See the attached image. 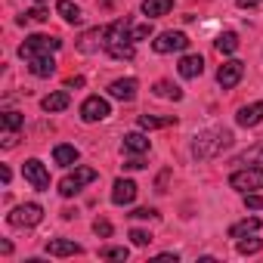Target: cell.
Segmentation results:
<instances>
[{
	"instance_id": "83f0119b",
	"label": "cell",
	"mask_w": 263,
	"mask_h": 263,
	"mask_svg": "<svg viewBox=\"0 0 263 263\" xmlns=\"http://www.w3.org/2000/svg\"><path fill=\"white\" fill-rule=\"evenodd\" d=\"M99 257H102V260H127V257H130V251H127V248H121V245H108V248H102V251H99Z\"/></svg>"
},
{
	"instance_id": "e575fe53",
	"label": "cell",
	"mask_w": 263,
	"mask_h": 263,
	"mask_svg": "<svg viewBox=\"0 0 263 263\" xmlns=\"http://www.w3.org/2000/svg\"><path fill=\"white\" fill-rule=\"evenodd\" d=\"M130 217H134V220H155V217H158V214H155V211H152V208H137V211H134V214H130Z\"/></svg>"
},
{
	"instance_id": "d6986e66",
	"label": "cell",
	"mask_w": 263,
	"mask_h": 263,
	"mask_svg": "<svg viewBox=\"0 0 263 263\" xmlns=\"http://www.w3.org/2000/svg\"><path fill=\"white\" fill-rule=\"evenodd\" d=\"M232 164H238V167H251V164H263V143H254L251 149H245L241 155H235V158H232Z\"/></svg>"
},
{
	"instance_id": "d590c367",
	"label": "cell",
	"mask_w": 263,
	"mask_h": 263,
	"mask_svg": "<svg viewBox=\"0 0 263 263\" xmlns=\"http://www.w3.org/2000/svg\"><path fill=\"white\" fill-rule=\"evenodd\" d=\"M149 34H152V25H149V22H146V25H137V28H134V44H137V41H146Z\"/></svg>"
},
{
	"instance_id": "9a60e30c",
	"label": "cell",
	"mask_w": 263,
	"mask_h": 263,
	"mask_svg": "<svg viewBox=\"0 0 263 263\" xmlns=\"http://www.w3.org/2000/svg\"><path fill=\"white\" fill-rule=\"evenodd\" d=\"M84 248L78 245V241H71V238H50L47 241V254L50 257H74V254H81Z\"/></svg>"
},
{
	"instance_id": "5b68a950",
	"label": "cell",
	"mask_w": 263,
	"mask_h": 263,
	"mask_svg": "<svg viewBox=\"0 0 263 263\" xmlns=\"http://www.w3.org/2000/svg\"><path fill=\"white\" fill-rule=\"evenodd\" d=\"M96 177H99L96 167H84V164H81V167H74L68 177H62V183H59V195H62V198H71V195H78L87 183H93Z\"/></svg>"
},
{
	"instance_id": "7402d4cb",
	"label": "cell",
	"mask_w": 263,
	"mask_h": 263,
	"mask_svg": "<svg viewBox=\"0 0 263 263\" xmlns=\"http://www.w3.org/2000/svg\"><path fill=\"white\" fill-rule=\"evenodd\" d=\"M56 13L68 22V25H81L84 22V13H81V7H74L71 4V0H59V4H56Z\"/></svg>"
},
{
	"instance_id": "f546056e",
	"label": "cell",
	"mask_w": 263,
	"mask_h": 263,
	"mask_svg": "<svg viewBox=\"0 0 263 263\" xmlns=\"http://www.w3.org/2000/svg\"><path fill=\"white\" fill-rule=\"evenodd\" d=\"M260 248H263V241H260V238H254V235L238 238V254H257Z\"/></svg>"
},
{
	"instance_id": "d6a6232c",
	"label": "cell",
	"mask_w": 263,
	"mask_h": 263,
	"mask_svg": "<svg viewBox=\"0 0 263 263\" xmlns=\"http://www.w3.org/2000/svg\"><path fill=\"white\" fill-rule=\"evenodd\" d=\"M93 232H96V235H99V238H111V223H108V220H102V217H99V220H96V223H93Z\"/></svg>"
},
{
	"instance_id": "2e32d148",
	"label": "cell",
	"mask_w": 263,
	"mask_h": 263,
	"mask_svg": "<svg viewBox=\"0 0 263 263\" xmlns=\"http://www.w3.org/2000/svg\"><path fill=\"white\" fill-rule=\"evenodd\" d=\"M177 71H180V78L192 81V78H198V74L204 71V59H201V56H183L180 65H177Z\"/></svg>"
},
{
	"instance_id": "52a82bcc",
	"label": "cell",
	"mask_w": 263,
	"mask_h": 263,
	"mask_svg": "<svg viewBox=\"0 0 263 263\" xmlns=\"http://www.w3.org/2000/svg\"><path fill=\"white\" fill-rule=\"evenodd\" d=\"M189 47V37L183 31H161L155 41H152V50L155 53H180Z\"/></svg>"
},
{
	"instance_id": "603a6c76",
	"label": "cell",
	"mask_w": 263,
	"mask_h": 263,
	"mask_svg": "<svg viewBox=\"0 0 263 263\" xmlns=\"http://www.w3.org/2000/svg\"><path fill=\"white\" fill-rule=\"evenodd\" d=\"M68 90H56V93H50V96H44V102H41V108L44 111H62V108H68Z\"/></svg>"
},
{
	"instance_id": "484cf974",
	"label": "cell",
	"mask_w": 263,
	"mask_h": 263,
	"mask_svg": "<svg viewBox=\"0 0 263 263\" xmlns=\"http://www.w3.org/2000/svg\"><path fill=\"white\" fill-rule=\"evenodd\" d=\"M152 93H155L158 99H174V102L183 99V90H180L177 84H171V81H158V84L152 87Z\"/></svg>"
},
{
	"instance_id": "f1b7e54d",
	"label": "cell",
	"mask_w": 263,
	"mask_h": 263,
	"mask_svg": "<svg viewBox=\"0 0 263 263\" xmlns=\"http://www.w3.org/2000/svg\"><path fill=\"white\" fill-rule=\"evenodd\" d=\"M25 124V118L19 111H4V130H10V134H16V130Z\"/></svg>"
},
{
	"instance_id": "ba28073f",
	"label": "cell",
	"mask_w": 263,
	"mask_h": 263,
	"mask_svg": "<svg viewBox=\"0 0 263 263\" xmlns=\"http://www.w3.org/2000/svg\"><path fill=\"white\" fill-rule=\"evenodd\" d=\"M108 115H111V105H108V99H102V96H87L84 105H81V118H84L87 124L105 121Z\"/></svg>"
},
{
	"instance_id": "3957f363",
	"label": "cell",
	"mask_w": 263,
	"mask_h": 263,
	"mask_svg": "<svg viewBox=\"0 0 263 263\" xmlns=\"http://www.w3.org/2000/svg\"><path fill=\"white\" fill-rule=\"evenodd\" d=\"M229 186L235 189V192H257V189H263V167H257V164H251V167H238V171H232L229 174Z\"/></svg>"
},
{
	"instance_id": "b9f144b4",
	"label": "cell",
	"mask_w": 263,
	"mask_h": 263,
	"mask_svg": "<svg viewBox=\"0 0 263 263\" xmlns=\"http://www.w3.org/2000/svg\"><path fill=\"white\" fill-rule=\"evenodd\" d=\"M37 4H44V0H37Z\"/></svg>"
},
{
	"instance_id": "4dcf8cb0",
	"label": "cell",
	"mask_w": 263,
	"mask_h": 263,
	"mask_svg": "<svg viewBox=\"0 0 263 263\" xmlns=\"http://www.w3.org/2000/svg\"><path fill=\"white\" fill-rule=\"evenodd\" d=\"M50 13L44 10V7H34L31 13H25V16H19V25H28V22H44Z\"/></svg>"
},
{
	"instance_id": "6da1fadb",
	"label": "cell",
	"mask_w": 263,
	"mask_h": 263,
	"mask_svg": "<svg viewBox=\"0 0 263 263\" xmlns=\"http://www.w3.org/2000/svg\"><path fill=\"white\" fill-rule=\"evenodd\" d=\"M102 50L111 56V59H134L137 47H134V25H130V19H115L108 28H105V44Z\"/></svg>"
},
{
	"instance_id": "d4e9b609",
	"label": "cell",
	"mask_w": 263,
	"mask_h": 263,
	"mask_svg": "<svg viewBox=\"0 0 263 263\" xmlns=\"http://www.w3.org/2000/svg\"><path fill=\"white\" fill-rule=\"evenodd\" d=\"M124 152H134V155L149 152V137L146 134H127L124 137Z\"/></svg>"
},
{
	"instance_id": "836d02e7",
	"label": "cell",
	"mask_w": 263,
	"mask_h": 263,
	"mask_svg": "<svg viewBox=\"0 0 263 263\" xmlns=\"http://www.w3.org/2000/svg\"><path fill=\"white\" fill-rule=\"evenodd\" d=\"M245 204H248L251 211H263V195H257V192H245Z\"/></svg>"
},
{
	"instance_id": "ab89813d",
	"label": "cell",
	"mask_w": 263,
	"mask_h": 263,
	"mask_svg": "<svg viewBox=\"0 0 263 263\" xmlns=\"http://www.w3.org/2000/svg\"><path fill=\"white\" fill-rule=\"evenodd\" d=\"M0 180H4V183H10V180H13V174H10V167H0Z\"/></svg>"
},
{
	"instance_id": "4fadbf2b",
	"label": "cell",
	"mask_w": 263,
	"mask_h": 263,
	"mask_svg": "<svg viewBox=\"0 0 263 263\" xmlns=\"http://www.w3.org/2000/svg\"><path fill=\"white\" fill-rule=\"evenodd\" d=\"M263 121V102H251V105H241L235 111V124L238 127H257Z\"/></svg>"
},
{
	"instance_id": "4316f807",
	"label": "cell",
	"mask_w": 263,
	"mask_h": 263,
	"mask_svg": "<svg viewBox=\"0 0 263 263\" xmlns=\"http://www.w3.org/2000/svg\"><path fill=\"white\" fill-rule=\"evenodd\" d=\"M217 50H220L223 56L235 53V50H238V34H235V31H223V34L217 37Z\"/></svg>"
},
{
	"instance_id": "7a4b0ae2",
	"label": "cell",
	"mask_w": 263,
	"mask_h": 263,
	"mask_svg": "<svg viewBox=\"0 0 263 263\" xmlns=\"http://www.w3.org/2000/svg\"><path fill=\"white\" fill-rule=\"evenodd\" d=\"M232 143H235V137H232V130H226V127L201 130V134L192 140V155H195L198 161H211V158L223 155Z\"/></svg>"
},
{
	"instance_id": "74e56055",
	"label": "cell",
	"mask_w": 263,
	"mask_h": 263,
	"mask_svg": "<svg viewBox=\"0 0 263 263\" xmlns=\"http://www.w3.org/2000/svg\"><path fill=\"white\" fill-rule=\"evenodd\" d=\"M235 4H238L241 10H254L257 4H263V0H235Z\"/></svg>"
},
{
	"instance_id": "cb8c5ba5",
	"label": "cell",
	"mask_w": 263,
	"mask_h": 263,
	"mask_svg": "<svg viewBox=\"0 0 263 263\" xmlns=\"http://www.w3.org/2000/svg\"><path fill=\"white\" fill-rule=\"evenodd\" d=\"M171 124H177V115H140L143 130H158V127H171Z\"/></svg>"
},
{
	"instance_id": "8992f818",
	"label": "cell",
	"mask_w": 263,
	"mask_h": 263,
	"mask_svg": "<svg viewBox=\"0 0 263 263\" xmlns=\"http://www.w3.org/2000/svg\"><path fill=\"white\" fill-rule=\"evenodd\" d=\"M41 220H44V208H41V204H34V201H28V204H19V208H13V211L7 214V223H10V226H16V229L37 226Z\"/></svg>"
},
{
	"instance_id": "30bf717a",
	"label": "cell",
	"mask_w": 263,
	"mask_h": 263,
	"mask_svg": "<svg viewBox=\"0 0 263 263\" xmlns=\"http://www.w3.org/2000/svg\"><path fill=\"white\" fill-rule=\"evenodd\" d=\"M241 74H245V62L229 59V62H223V65L217 68V84H220L223 90H232V87L241 81Z\"/></svg>"
},
{
	"instance_id": "f35d334b",
	"label": "cell",
	"mask_w": 263,
	"mask_h": 263,
	"mask_svg": "<svg viewBox=\"0 0 263 263\" xmlns=\"http://www.w3.org/2000/svg\"><path fill=\"white\" fill-rule=\"evenodd\" d=\"M71 87H84V78H68L65 81V90H71Z\"/></svg>"
},
{
	"instance_id": "60d3db41",
	"label": "cell",
	"mask_w": 263,
	"mask_h": 263,
	"mask_svg": "<svg viewBox=\"0 0 263 263\" xmlns=\"http://www.w3.org/2000/svg\"><path fill=\"white\" fill-rule=\"evenodd\" d=\"M0 254H13V245L4 238V241H0Z\"/></svg>"
},
{
	"instance_id": "8d00e7d4",
	"label": "cell",
	"mask_w": 263,
	"mask_h": 263,
	"mask_svg": "<svg viewBox=\"0 0 263 263\" xmlns=\"http://www.w3.org/2000/svg\"><path fill=\"white\" fill-rule=\"evenodd\" d=\"M124 167H127V171H140V167H146V164H143V158H130V161H124Z\"/></svg>"
},
{
	"instance_id": "e0dca14e",
	"label": "cell",
	"mask_w": 263,
	"mask_h": 263,
	"mask_svg": "<svg viewBox=\"0 0 263 263\" xmlns=\"http://www.w3.org/2000/svg\"><path fill=\"white\" fill-rule=\"evenodd\" d=\"M105 44V28H90L81 41H78V50L81 53H93V50H99Z\"/></svg>"
},
{
	"instance_id": "44dd1931",
	"label": "cell",
	"mask_w": 263,
	"mask_h": 263,
	"mask_svg": "<svg viewBox=\"0 0 263 263\" xmlns=\"http://www.w3.org/2000/svg\"><path fill=\"white\" fill-rule=\"evenodd\" d=\"M257 229H260V220L257 217H245V220L229 226V238H245V235H254Z\"/></svg>"
},
{
	"instance_id": "9c48e42d",
	"label": "cell",
	"mask_w": 263,
	"mask_h": 263,
	"mask_svg": "<svg viewBox=\"0 0 263 263\" xmlns=\"http://www.w3.org/2000/svg\"><path fill=\"white\" fill-rule=\"evenodd\" d=\"M22 174H25V180H28L37 192H47V189H50V174H47V167H44L37 158H28V161L22 164Z\"/></svg>"
},
{
	"instance_id": "5bb4252c",
	"label": "cell",
	"mask_w": 263,
	"mask_h": 263,
	"mask_svg": "<svg viewBox=\"0 0 263 263\" xmlns=\"http://www.w3.org/2000/svg\"><path fill=\"white\" fill-rule=\"evenodd\" d=\"M28 62V71L34 74V78H53L56 74V59H53V53L50 56H31V59H25Z\"/></svg>"
},
{
	"instance_id": "ac0fdd59",
	"label": "cell",
	"mask_w": 263,
	"mask_h": 263,
	"mask_svg": "<svg viewBox=\"0 0 263 263\" xmlns=\"http://www.w3.org/2000/svg\"><path fill=\"white\" fill-rule=\"evenodd\" d=\"M78 158H81V152H78L74 146H68V143H59V146L53 149V161H56L59 167H71V164H78Z\"/></svg>"
},
{
	"instance_id": "8fae6325",
	"label": "cell",
	"mask_w": 263,
	"mask_h": 263,
	"mask_svg": "<svg viewBox=\"0 0 263 263\" xmlns=\"http://www.w3.org/2000/svg\"><path fill=\"white\" fill-rule=\"evenodd\" d=\"M137 90H140L137 78H121V81H111L108 84V96H115L121 102H134L137 99Z\"/></svg>"
},
{
	"instance_id": "1f68e13d",
	"label": "cell",
	"mask_w": 263,
	"mask_h": 263,
	"mask_svg": "<svg viewBox=\"0 0 263 263\" xmlns=\"http://www.w3.org/2000/svg\"><path fill=\"white\" fill-rule=\"evenodd\" d=\"M130 241H134L137 248H146V245H152V232H146V229H130Z\"/></svg>"
},
{
	"instance_id": "ffe728a7",
	"label": "cell",
	"mask_w": 263,
	"mask_h": 263,
	"mask_svg": "<svg viewBox=\"0 0 263 263\" xmlns=\"http://www.w3.org/2000/svg\"><path fill=\"white\" fill-rule=\"evenodd\" d=\"M171 10H174V0H143V16H146V19L167 16Z\"/></svg>"
},
{
	"instance_id": "277c9868",
	"label": "cell",
	"mask_w": 263,
	"mask_h": 263,
	"mask_svg": "<svg viewBox=\"0 0 263 263\" xmlns=\"http://www.w3.org/2000/svg\"><path fill=\"white\" fill-rule=\"evenodd\" d=\"M59 47H62V41L53 37V34H31V37H25V44L19 47V56H22V59H31V56H50V53H56Z\"/></svg>"
},
{
	"instance_id": "7c38bea8",
	"label": "cell",
	"mask_w": 263,
	"mask_h": 263,
	"mask_svg": "<svg viewBox=\"0 0 263 263\" xmlns=\"http://www.w3.org/2000/svg\"><path fill=\"white\" fill-rule=\"evenodd\" d=\"M137 183L134 180H115V186H111V201L118 204V208H124V204H134V198H137Z\"/></svg>"
}]
</instances>
